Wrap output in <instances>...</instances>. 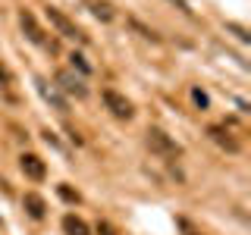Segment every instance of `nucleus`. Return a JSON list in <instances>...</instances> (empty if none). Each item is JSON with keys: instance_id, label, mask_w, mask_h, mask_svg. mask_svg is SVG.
<instances>
[{"instance_id": "1", "label": "nucleus", "mask_w": 251, "mask_h": 235, "mask_svg": "<svg viewBox=\"0 0 251 235\" xmlns=\"http://www.w3.org/2000/svg\"><path fill=\"white\" fill-rule=\"evenodd\" d=\"M145 141H148V147H151V154H157L160 160H179V157H182V144H179L176 138H170L163 129H148Z\"/></svg>"}, {"instance_id": "2", "label": "nucleus", "mask_w": 251, "mask_h": 235, "mask_svg": "<svg viewBox=\"0 0 251 235\" xmlns=\"http://www.w3.org/2000/svg\"><path fill=\"white\" fill-rule=\"evenodd\" d=\"M44 13H47V19H50V25L57 28L63 38H69V41H78V44H88V35H85V31L78 28V25H75V22L69 19V16L63 13V10H57V6H47Z\"/></svg>"}, {"instance_id": "3", "label": "nucleus", "mask_w": 251, "mask_h": 235, "mask_svg": "<svg viewBox=\"0 0 251 235\" xmlns=\"http://www.w3.org/2000/svg\"><path fill=\"white\" fill-rule=\"evenodd\" d=\"M19 25H22V31H25V38H28L31 44H38V47H44V50L57 53V41H50V38L44 35V28L38 25V19H35V13H31V10H19Z\"/></svg>"}, {"instance_id": "4", "label": "nucleus", "mask_w": 251, "mask_h": 235, "mask_svg": "<svg viewBox=\"0 0 251 235\" xmlns=\"http://www.w3.org/2000/svg\"><path fill=\"white\" fill-rule=\"evenodd\" d=\"M100 100H104V107L116 116V119H132V116H135V107H132V100L126 97V94L113 91V88H104V91H100Z\"/></svg>"}, {"instance_id": "5", "label": "nucleus", "mask_w": 251, "mask_h": 235, "mask_svg": "<svg viewBox=\"0 0 251 235\" xmlns=\"http://www.w3.org/2000/svg\"><path fill=\"white\" fill-rule=\"evenodd\" d=\"M57 88L66 91L69 97H75V100L88 97V85H85V78L75 75V72H69V69H60V72H57Z\"/></svg>"}, {"instance_id": "6", "label": "nucleus", "mask_w": 251, "mask_h": 235, "mask_svg": "<svg viewBox=\"0 0 251 235\" xmlns=\"http://www.w3.org/2000/svg\"><path fill=\"white\" fill-rule=\"evenodd\" d=\"M207 138L214 141V144H220L223 151H229V154H239L242 151V141L235 138L226 125H207Z\"/></svg>"}, {"instance_id": "7", "label": "nucleus", "mask_w": 251, "mask_h": 235, "mask_svg": "<svg viewBox=\"0 0 251 235\" xmlns=\"http://www.w3.org/2000/svg\"><path fill=\"white\" fill-rule=\"evenodd\" d=\"M35 85H38V94H41V97H44L53 110H57V113H63V116L69 113V100L57 91V85H47L44 78H35Z\"/></svg>"}, {"instance_id": "8", "label": "nucleus", "mask_w": 251, "mask_h": 235, "mask_svg": "<svg viewBox=\"0 0 251 235\" xmlns=\"http://www.w3.org/2000/svg\"><path fill=\"white\" fill-rule=\"evenodd\" d=\"M19 166H22V172L31 179V182H44V176H47V166H44V160L38 154H22L19 157Z\"/></svg>"}, {"instance_id": "9", "label": "nucleus", "mask_w": 251, "mask_h": 235, "mask_svg": "<svg viewBox=\"0 0 251 235\" xmlns=\"http://www.w3.org/2000/svg\"><path fill=\"white\" fill-rule=\"evenodd\" d=\"M22 207H25V213L31 219H44L47 216V201L41 198V194H35V191H25V194H22Z\"/></svg>"}, {"instance_id": "10", "label": "nucleus", "mask_w": 251, "mask_h": 235, "mask_svg": "<svg viewBox=\"0 0 251 235\" xmlns=\"http://www.w3.org/2000/svg\"><path fill=\"white\" fill-rule=\"evenodd\" d=\"M63 232H66V235H91L88 223H85L82 216H75V213H66V216H63Z\"/></svg>"}, {"instance_id": "11", "label": "nucleus", "mask_w": 251, "mask_h": 235, "mask_svg": "<svg viewBox=\"0 0 251 235\" xmlns=\"http://www.w3.org/2000/svg\"><path fill=\"white\" fill-rule=\"evenodd\" d=\"M88 10L98 16L100 22H113V16H116V13H113V6H110L107 0H88Z\"/></svg>"}, {"instance_id": "12", "label": "nucleus", "mask_w": 251, "mask_h": 235, "mask_svg": "<svg viewBox=\"0 0 251 235\" xmlns=\"http://www.w3.org/2000/svg\"><path fill=\"white\" fill-rule=\"evenodd\" d=\"M129 28H132V31H138V38H145V41H151V44H160V35H157L154 28L141 25L138 19H129Z\"/></svg>"}, {"instance_id": "13", "label": "nucleus", "mask_w": 251, "mask_h": 235, "mask_svg": "<svg viewBox=\"0 0 251 235\" xmlns=\"http://www.w3.org/2000/svg\"><path fill=\"white\" fill-rule=\"evenodd\" d=\"M69 66L78 69V75H82V78H88V75L94 72V66H91V63L82 57V53H69Z\"/></svg>"}, {"instance_id": "14", "label": "nucleus", "mask_w": 251, "mask_h": 235, "mask_svg": "<svg viewBox=\"0 0 251 235\" xmlns=\"http://www.w3.org/2000/svg\"><path fill=\"white\" fill-rule=\"evenodd\" d=\"M192 100H195V107H198V110H207V107H210V97H207V91H201L198 85L192 88Z\"/></svg>"}, {"instance_id": "15", "label": "nucleus", "mask_w": 251, "mask_h": 235, "mask_svg": "<svg viewBox=\"0 0 251 235\" xmlns=\"http://www.w3.org/2000/svg\"><path fill=\"white\" fill-rule=\"evenodd\" d=\"M226 31H232L235 38H239L242 44H248L251 41V35H248V28H242V25H235V22H226Z\"/></svg>"}, {"instance_id": "16", "label": "nucleus", "mask_w": 251, "mask_h": 235, "mask_svg": "<svg viewBox=\"0 0 251 235\" xmlns=\"http://www.w3.org/2000/svg\"><path fill=\"white\" fill-rule=\"evenodd\" d=\"M13 85H16V78H13V72H10V69L3 66V63H0V88H6V91H10Z\"/></svg>"}, {"instance_id": "17", "label": "nucleus", "mask_w": 251, "mask_h": 235, "mask_svg": "<svg viewBox=\"0 0 251 235\" xmlns=\"http://www.w3.org/2000/svg\"><path fill=\"white\" fill-rule=\"evenodd\" d=\"M176 226H179V229H182L185 235H201V229H195V226H192V223H188V219H185V216H176Z\"/></svg>"}, {"instance_id": "18", "label": "nucleus", "mask_w": 251, "mask_h": 235, "mask_svg": "<svg viewBox=\"0 0 251 235\" xmlns=\"http://www.w3.org/2000/svg\"><path fill=\"white\" fill-rule=\"evenodd\" d=\"M57 191H60V198H63V201H69V204H78V191H73V188H66V185H60V188H57Z\"/></svg>"}, {"instance_id": "19", "label": "nucleus", "mask_w": 251, "mask_h": 235, "mask_svg": "<svg viewBox=\"0 0 251 235\" xmlns=\"http://www.w3.org/2000/svg\"><path fill=\"white\" fill-rule=\"evenodd\" d=\"M173 6H176L179 13H185V16H192V6H188V0H170Z\"/></svg>"}, {"instance_id": "20", "label": "nucleus", "mask_w": 251, "mask_h": 235, "mask_svg": "<svg viewBox=\"0 0 251 235\" xmlns=\"http://www.w3.org/2000/svg\"><path fill=\"white\" fill-rule=\"evenodd\" d=\"M98 235H116V229L110 223H98Z\"/></svg>"}, {"instance_id": "21", "label": "nucleus", "mask_w": 251, "mask_h": 235, "mask_svg": "<svg viewBox=\"0 0 251 235\" xmlns=\"http://www.w3.org/2000/svg\"><path fill=\"white\" fill-rule=\"evenodd\" d=\"M44 141H47V144H53V147H60V141H57V135H53V132H44Z\"/></svg>"}]
</instances>
